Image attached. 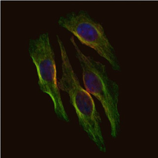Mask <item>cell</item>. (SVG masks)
Masks as SVG:
<instances>
[{"label":"cell","mask_w":158,"mask_h":158,"mask_svg":"<svg viewBox=\"0 0 158 158\" xmlns=\"http://www.w3.org/2000/svg\"><path fill=\"white\" fill-rule=\"evenodd\" d=\"M56 38L62 61V77L57 81L59 89L69 95L80 127L99 151L105 153L107 152V147L101 128L102 120L94 100L91 94L80 85L64 44L59 36Z\"/></svg>","instance_id":"obj_1"},{"label":"cell","mask_w":158,"mask_h":158,"mask_svg":"<svg viewBox=\"0 0 158 158\" xmlns=\"http://www.w3.org/2000/svg\"><path fill=\"white\" fill-rule=\"evenodd\" d=\"M70 41L76 50V56L81 67L86 90L101 103L110 124L111 137L116 138L121 127L118 84L109 77L104 64L83 54L73 37L71 38Z\"/></svg>","instance_id":"obj_2"},{"label":"cell","mask_w":158,"mask_h":158,"mask_svg":"<svg viewBox=\"0 0 158 158\" xmlns=\"http://www.w3.org/2000/svg\"><path fill=\"white\" fill-rule=\"evenodd\" d=\"M29 52L36 66L40 90L51 99L57 118L69 122L70 119L63 105L58 86L55 54L49 34L43 33L36 39L30 40Z\"/></svg>","instance_id":"obj_3"},{"label":"cell","mask_w":158,"mask_h":158,"mask_svg":"<svg viewBox=\"0 0 158 158\" xmlns=\"http://www.w3.org/2000/svg\"><path fill=\"white\" fill-rule=\"evenodd\" d=\"M58 24L76 36L83 44L96 52L110 64L113 70L121 71L114 47L106 36L101 23L94 20L89 14L81 10L61 17Z\"/></svg>","instance_id":"obj_4"}]
</instances>
